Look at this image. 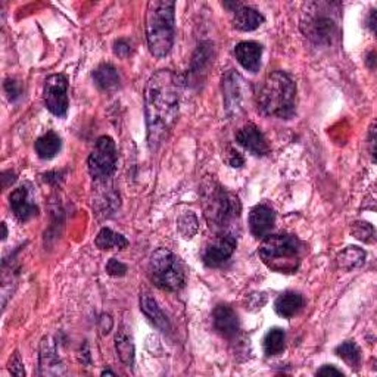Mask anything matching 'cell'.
Returning <instances> with one entry per match:
<instances>
[{
	"label": "cell",
	"instance_id": "6da1fadb",
	"mask_svg": "<svg viewBox=\"0 0 377 377\" xmlns=\"http://www.w3.org/2000/svg\"><path fill=\"white\" fill-rule=\"evenodd\" d=\"M180 87V77L170 69L155 72L144 87L146 127L152 152L166 140L179 117Z\"/></svg>",
	"mask_w": 377,
	"mask_h": 377
},
{
	"label": "cell",
	"instance_id": "7a4b0ae2",
	"mask_svg": "<svg viewBox=\"0 0 377 377\" xmlns=\"http://www.w3.org/2000/svg\"><path fill=\"white\" fill-rule=\"evenodd\" d=\"M297 85L283 71H274L261 83L257 103L259 111L268 117L289 120L295 114Z\"/></svg>",
	"mask_w": 377,
	"mask_h": 377
},
{
	"label": "cell",
	"instance_id": "3957f363",
	"mask_svg": "<svg viewBox=\"0 0 377 377\" xmlns=\"http://www.w3.org/2000/svg\"><path fill=\"white\" fill-rule=\"evenodd\" d=\"M202 205L209 227L218 235H232L230 230L235 228L242 213L237 196L228 193L215 180L206 179L202 184Z\"/></svg>",
	"mask_w": 377,
	"mask_h": 377
},
{
	"label": "cell",
	"instance_id": "277c9868",
	"mask_svg": "<svg viewBox=\"0 0 377 377\" xmlns=\"http://www.w3.org/2000/svg\"><path fill=\"white\" fill-rule=\"evenodd\" d=\"M175 33V3L153 0L146 10V40L155 58H164L171 52Z\"/></svg>",
	"mask_w": 377,
	"mask_h": 377
},
{
	"label": "cell",
	"instance_id": "5b68a950",
	"mask_svg": "<svg viewBox=\"0 0 377 377\" xmlns=\"http://www.w3.org/2000/svg\"><path fill=\"white\" fill-rule=\"evenodd\" d=\"M305 246L295 235H268L261 244L258 254L263 263L276 273H297L301 266Z\"/></svg>",
	"mask_w": 377,
	"mask_h": 377
},
{
	"label": "cell",
	"instance_id": "8992f818",
	"mask_svg": "<svg viewBox=\"0 0 377 377\" xmlns=\"http://www.w3.org/2000/svg\"><path fill=\"white\" fill-rule=\"evenodd\" d=\"M148 270L153 285L162 290L179 292L186 285L184 264L170 249H156L151 257Z\"/></svg>",
	"mask_w": 377,
	"mask_h": 377
},
{
	"label": "cell",
	"instance_id": "52a82bcc",
	"mask_svg": "<svg viewBox=\"0 0 377 377\" xmlns=\"http://www.w3.org/2000/svg\"><path fill=\"white\" fill-rule=\"evenodd\" d=\"M117 148L109 136H102L98 139L94 149L89 156V173L94 180H107L117 169Z\"/></svg>",
	"mask_w": 377,
	"mask_h": 377
},
{
	"label": "cell",
	"instance_id": "ba28073f",
	"mask_svg": "<svg viewBox=\"0 0 377 377\" xmlns=\"http://www.w3.org/2000/svg\"><path fill=\"white\" fill-rule=\"evenodd\" d=\"M43 98L46 108L56 115V117H65L69 107L68 100V80L62 74H54L47 77L45 83Z\"/></svg>",
	"mask_w": 377,
	"mask_h": 377
},
{
	"label": "cell",
	"instance_id": "9c48e42d",
	"mask_svg": "<svg viewBox=\"0 0 377 377\" xmlns=\"http://www.w3.org/2000/svg\"><path fill=\"white\" fill-rule=\"evenodd\" d=\"M237 246L233 235H218L204 250V263L208 267H219L235 254Z\"/></svg>",
	"mask_w": 377,
	"mask_h": 377
},
{
	"label": "cell",
	"instance_id": "30bf717a",
	"mask_svg": "<svg viewBox=\"0 0 377 377\" xmlns=\"http://www.w3.org/2000/svg\"><path fill=\"white\" fill-rule=\"evenodd\" d=\"M237 143L257 156H264L270 152V144L255 124L249 122L236 133Z\"/></svg>",
	"mask_w": 377,
	"mask_h": 377
},
{
	"label": "cell",
	"instance_id": "8fae6325",
	"mask_svg": "<svg viewBox=\"0 0 377 377\" xmlns=\"http://www.w3.org/2000/svg\"><path fill=\"white\" fill-rule=\"evenodd\" d=\"M223 91L227 112L230 115H237L239 111H242L244 78L240 77L237 72L228 71L223 78Z\"/></svg>",
	"mask_w": 377,
	"mask_h": 377
},
{
	"label": "cell",
	"instance_id": "7c38bea8",
	"mask_svg": "<svg viewBox=\"0 0 377 377\" xmlns=\"http://www.w3.org/2000/svg\"><path fill=\"white\" fill-rule=\"evenodd\" d=\"M9 204L12 208L14 215L19 219L21 223L30 222L33 217L39 215V208L31 199V192L27 186H21L10 193Z\"/></svg>",
	"mask_w": 377,
	"mask_h": 377
},
{
	"label": "cell",
	"instance_id": "4fadbf2b",
	"mask_svg": "<svg viewBox=\"0 0 377 377\" xmlns=\"http://www.w3.org/2000/svg\"><path fill=\"white\" fill-rule=\"evenodd\" d=\"M319 10H312V15H310V18L307 19V30L305 34L316 39L317 41H329L332 39V36L334 34V31H336V23H334V19L332 18V15H326L321 14L320 10V5H317Z\"/></svg>",
	"mask_w": 377,
	"mask_h": 377
},
{
	"label": "cell",
	"instance_id": "5bb4252c",
	"mask_svg": "<svg viewBox=\"0 0 377 377\" xmlns=\"http://www.w3.org/2000/svg\"><path fill=\"white\" fill-rule=\"evenodd\" d=\"M276 222V214L266 204H259L250 209L249 213V228L257 239L268 236Z\"/></svg>",
	"mask_w": 377,
	"mask_h": 377
},
{
	"label": "cell",
	"instance_id": "9a60e30c",
	"mask_svg": "<svg viewBox=\"0 0 377 377\" xmlns=\"http://www.w3.org/2000/svg\"><path fill=\"white\" fill-rule=\"evenodd\" d=\"M214 329L226 339H233L239 332V319L235 310L228 305H217L213 312Z\"/></svg>",
	"mask_w": 377,
	"mask_h": 377
},
{
	"label": "cell",
	"instance_id": "2e32d148",
	"mask_svg": "<svg viewBox=\"0 0 377 377\" xmlns=\"http://www.w3.org/2000/svg\"><path fill=\"white\" fill-rule=\"evenodd\" d=\"M235 55L240 65L249 72H257L261 67L263 46L255 41H242L235 47Z\"/></svg>",
	"mask_w": 377,
	"mask_h": 377
},
{
	"label": "cell",
	"instance_id": "e0dca14e",
	"mask_svg": "<svg viewBox=\"0 0 377 377\" xmlns=\"http://www.w3.org/2000/svg\"><path fill=\"white\" fill-rule=\"evenodd\" d=\"M303 307V298L301 293L288 290L276 299L274 302V310L283 319H292L295 317L297 314L302 310Z\"/></svg>",
	"mask_w": 377,
	"mask_h": 377
},
{
	"label": "cell",
	"instance_id": "ac0fdd59",
	"mask_svg": "<svg viewBox=\"0 0 377 377\" xmlns=\"http://www.w3.org/2000/svg\"><path fill=\"white\" fill-rule=\"evenodd\" d=\"M264 23V17L258 10L240 5L233 15V27L239 31H254Z\"/></svg>",
	"mask_w": 377,
	"mask_h": 377
},
{
	"label": "cell",
	"instance_id": "d6986e66",
	"mask_svg": "<svg viewBox=\"0 0 377 377\" xmlns=\"http://www.w3.org/2000/svg\"><path fill=\"white\" fill-rule=\"evenodd\" d=\"M140 310L155 327H158L161 332H169L171 329L170 321L166 319L162 310L158 307L156 301L149 295H142L140 298Z\"/></svg>",
	"mask_w": 377,
	"mask_h": 377
},
{
	"label": "cell",
	"instance_id": "ffe728a7",
	"mask_svg": "<svg viewBox=\"0 0 377 377\" xmlns=\"http://www.w3.org/2000/svg\"><path fill=\"white\" fill-rule=\"evenodd\" d=\"M62 140L55 131H47L36 140L34 149L41 160H52L59 153Z\"/></svg>",
	"mask_w": 377,
	"mask_h": 377
},
{
	"label": "cell",
	"instance_id": "44dd1931",
	"mask_svg": "<svg viewBox=\"0 0 377 377\" xmlns=\"http://www.w3.org/2000/svg\"><path fill=\"white\" fill-rule=\"evenodd\" d=\"M93 81L100 90L111 91L120 86V74L111 64H102L94 69Z\"/></svg>",
	"mask_w": 377,
	"mask_h": 377
},
{
	"label": "cell",
	"instance_id": "7402d4cb",
	"mask_svg": "<svg viewBox=\"0 0 377 377\" xmlns=\"http://www.w3.org/2000/svg\"><path fill=\"white\" fill-rule=\"evenodd\" d=\"M41 374H61L64 373L62 370V364L59 361V357L56 354V349L49 339H45L41 343Z\"/></svg>",
	"mask_w": 377,
	"mask_h": 377
},
{
	"label": "cell",
	"instance_id": "603a6c76",
	"mask_svg": "<svg viewBox=\"0 0 377 377\" xmlns=\"http://www.w3.org/2000/svg\"><path fill=\"white\" fill-rule=\"evenodd\" d=\"M365 258H367V254H365L364 249L358 246H348L336 257V263L341 270L352 271L364 266Z\"/></svg>",
	"mask_w": 377,
	"mask_h": 377
},
{
	"label": "cell",
	"instance_id": "cb8c5ba5",
	"mask_svg": "<svg viewBox=\"0 0 377 377\" xmlns=\"http://www.w3.org/2000/svg\"><path fill=\"white\" fill-rule=\"evenodd\" d=\"M94 245H96L100 250L125 249L129 246V240L125 239L122 235L115 233L111 228L105 227L98 233L96 240H94Z\"/></svg>",
	"mask_w": 377,
	"mask_h": 377
},
{
	"label": "cell",
	"instance_id": "d4e9b609",
	"mask_svg": "<svg viewBox=\"0 0 377 377\" xmlns=\"http://www.w3.org/2000/svg\"><path fill=\"white\" fill-rule=\"evenodd\" d=\"M115 348H117L118 357L125 365H133L134 363V343L131 333L125 329L118 330L117 338H115Z\"/></svg>",
	"mask_w": 377,
	"mask_h": 377
},
{
	"label": "cell",
	"instance_id": "484cf974",
	"mask_svg": "<svg viewBox=\"0 0 377 377\" xmlns=\"http://www.w3.org/2000/svg\"><path fill=\"white\" fill-rule=\"evenodd\" d=\"M286 333L280 327L271 329L264 338V351L267 355H279L285 349Z\"/></svg>",
	"mask_w": 377,
	"mask_h": 377
},
{
	"label": "cell",
	"instance_id": "4316f807",
	"mask_svg": "<svg viewBox=\"0 0 377 377\" xmlns=\"http://www.w3.org/2000/svg\"><path fill=\"white\" fill-rule=\"evenodd\" d=\"M336 354L347 363L349 367H358L361 363V351L357 343L354 342H343L336 348Z\"/></svg>",
	"mask_w": 377,
	"mask_h": 377
},
{
	"label": "cell",
	"instance_id": "83f0119b",
	"mask_svg": "<svg viewBox=\"0 0 377 377\" xmlns=\"http://www.w3.org/2000/svg\"><path fill=\"white\" fill-rule=\"evenodd\" d=\"M179 232L184 239H192L195 236L197 232V218L193 213L188 211L179 218Z\"/></svg>",
	"mask_w": 377,
	"mask_h": 377
},
{
	"label": "cell",
	"instance_id": "f1b7e54d",
	"mask_svg": "<svg viewBox=\"0 0 377 377\" xmlns=\"http://www.w3.org/2000/svg\"><path fill=\"white\" fill-rule=\"evenodd\" d=\"M352 235L361 242H373L374 239V227L367 222H357L352 226Z\"/></svg>",
	"mask_w": 377,
	"mask_h": 377
},
{
	"label": "cell",
	"instance_id": "f546056e",
	"mask_svg": "<svg viewBox=\"0 0 377 377\" xmlns=\"http://www.w3.org/2000/svg\"><path fill=\"white\" fill-rule=\"evenodd\" d=\"M107 273L114 277H122L127 273V266L122 264L118 259L111 258L107 264Z\"/></svg>",
	"mask_w": 377,
	"mask_h": 377
},
{
	"label": "cell",
	"instance_id": "4dcf8cb0",
	"mask_svg": "<svg viewBox=\"0 0 377 377\" xmlns=\"http://www.w3.org/2000/svg\"><path fill=\"white\" fill-rule=\"evenodd\" d=\"M226 161L230 166H233V169H240L245 164V158L242 156V153L237 152L233 148H228L227 155H226Z\"/></svg>",
	"mask_w": 377,
	"mask_h": 377
},
{
	"label": "cell",
	"instance_id": "1f68e13d",
	"mask_svg": "<svg viewBox=\"0 0 377 377\" xmlns=\"http://www.w3.org/2000/svg\"><path fill=\"white\" fill-rule=\"evenodd\" d=\"M3 87H5V91H6L8 98H9L10 100H17V99L19 98L21 90H19V85H18V83H17L15 80H12V78L5 80Z\"/></svg>",
	"mask_w": 377,
	"mask_h": 377
},
{
	"label": "cell",
	"instance_id": "d6a6232c",
	"mask_svg": "<svg viewBox=\"0 0 377 377\" xmlns=\"http://www.w3.org/2000/svg\"><path fill=\"white\" fill-rule=\"evenodd\" d=\"M9 371L15 376H25L24 365H23V361H21L18 352H15L14 357L9 361Z\"/></svg>",
	"mask_w": 377,
	"mask_h": 377
},
{
	"label": "cell",
	"instance_id": "836d02e7",
	"mask_svg": "<svg viewBox=\"0 0 377 377\" xmlns=\"http://www.w3.org/2000/svg\"><path fill=\"white\" fill-rule=\"evenodd\" d=\"M131 52V46L127 40H117L114 45V54L120 56V58H125L129 56Z\"/></svg>",
	"mask_w": 377,
	"mask_h": 377
},
{
	"label": "cell",
	"instance_id": "e575fe53",
	"mask_svg": "<svg viewBox=\"0 0 377 377\" xmlns=\"http://www.w3.org/2000/svg\"><path fill=\"white\" fill-rule=\"evenodd\" d=\"M317 376H343V373L333 365H324L317 371Z\"/></svg>",
	"mask_w": 377,
	"mask_h": 377
},
{
	"label": "cell",
	"instance_id": "d590c367",
	"mask_svg": "<svg viewBox=\"0 0 377 377\" xmlns=\"http://www.w3.org/2000/svg\"><path fill=\"white\" fill-rule=\"evenodd\" d=\"M370 28L374 31V10H371V15H370Z\"/></svg>",
	"mask_w": 377,
	"mask_h": 377
},
{
	"label": "cell",
	"instance_id": "8d00e7d4",
	"mask_svg": "<svg viewBox=\"0 0 377 377\" xmlns=\"http://www.w3.org/2000/svg\"><path fill=\"white\" fill-rule=\"evenodd\" d=\"M2 228H3V240H5L6 236H8V230H6V224L5 223H2Z\"/></svg>",
	"mask_w": 377,
	"mask_h": 377
},
{
	"label": "cell",
	"instance_id": "74e56055",
	"mask_svg": "<svg viewBox=\"0 0 377 377\" xmlns=\"http://www.w3.org/2000/svg\"><path fill=\"white\" fill-rule=\"evenodd\" d=\"M102 374H103V376H105V374H114V373H112V371H103V373H102Z\"/></svg>",
	"mask_w": 377,
	"mask_h": 377
}]
</instances>
